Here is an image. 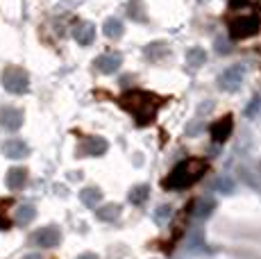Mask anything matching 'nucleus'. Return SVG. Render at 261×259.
<instances>
[{
    "instance_id": "obj_4",
    "label": "nucleus",
    "mask_w": 261,
    "mask_h": 259,
    "mask_svg": "<svg viewBox=\"0 0 261 259\" xmlns=\"http://www.w3.org/2000/svg\"><path fill=\"white\" fill-rule=\"evenodd\" d=\"M229 132H232V116L220 118V121H216L214 125H212V137H214V141H225V139L229 137Z\"/></svg>"
},
{
    "instance_id": "obj_2",
    "label": "nucleus",
    "mask_w": 261,
    "mask_h": 259,
    "mask_svg": "<svg viewBox=\"0 0 261 259\" xmlns=\"http://www.w3.org/2000/svg\"><path fill=\"white\" fill-rule=\"evenodd\" d=\"M123 107L129 109V112L137 116L139 123H150V118L157 112L159 102H157V98L150 96V93L132 91V93H127V96H123Z\"/></svg>"
},
{
    "instance_id": "obj_1",
    "label": "nucleus",
    "mask_w": 261,
    "mask_h": 259,
    "mask_svg": "<svg viewBox=\"0 0 261 259\" xmlns=\"http://www.w3.org/2000/svg\"><path fill=\"white\" fill-rule=\"evenodd\" d=\"M209 171V164L200 157H191L187 162H182L177 168H173V173L166 177L164 187L166 189H189L193 187L204 173Z\"/></svg>"
},
{
    "instance_id": "obj_3",
    "label": "nucleus",
    "mask_w": 261,
    "mask_h": 259,
    "mask_svg": "<svg viewBox=\"0 0 261 259\" xmlns=\"http://www.w3.org/2000/svg\"><path fill=\"white\" fill-rule=\"evenodd\" d=\"M257 30H259V21L254 16H237L232 23V37L234 39L252 37Z\"/></svg>"
}]
</instances>
